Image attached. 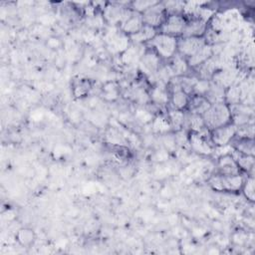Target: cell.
<instances>
[{
  "label": "cell",
  "mask_w": 255,
  "mask_h": 255,
  "mask_svg": "<svg viewBox=\"0 0 255 255\" xmlns=\"http://www.w3.org/2000/svg\"><path fill=\"white\" fill-rule=\"evenodd\" d=\"M234 159L237 162L238 167L240 168L241 171L249 172L253 169L254 167V155H247V154H242L240 152H237L234 150L232 153Z\"/></svg>",
  "instance_id": "18"
},
{
  "label": "cell",
  "mask_w": 255,
  "mask_h": 255,
  "mask_svg": "<svg viewBox=\"0 0 255 255\" xmlns=\"http://www.w3.org/2000/svg\"><path fill=\"white\" fill-rule=\"evenodd\" d=\"M241 191L243 192L244 196L251 202L254 201L255 196V188H254V178L252 175L247 176V178L244 179L243 186L241 188Z\"/></svg>",
  "instance_id": "20"
},
{
  "label": "cell",
  "mask_w": 255,
  "mask_h": 255,
  "mask_svg": "<svg viewBox=\"0 0 255 255\" xmlns=\"http://www.w3.org/2000/svg\"><path fill=\"white\" fill-rule=\"evenodd\" d=\"M156 1H135L131 3L130 10L137 12V13H143L145 10H147L149 7L156 4Z\"/></svg>",
  "instance_id": "21"
},
{
  "label": "cell",
  "mask_w": 255,
  "mask_h": 255,
  "mask_svg": "<svg viewBox=\"0 0 255 255\" xmlns=\"http://www.w3.org/2000/svg\"><path fill=\"white\" fill-rule=\"evenodd\" d=\"M244 177L241 173L234 175H222L220 174L221 181V191L226 192H236L241 191L244 183Z\"/></svg>",
  "instance_id": "11"
},
{
  "label": "cell",
  "mask_w": 255,
  "mask_h": 255,
  "mask_svg": "<svg viewBox=\"0 0 255 255\" xmlns=\"http://www.w3.org/2000/svg\"><path fill=\"white\" fill-rule=\"evenodd\" d=\"M213 57V52H212V47L210 45H205L203 46L196 54L191 56L190 58L186 59L187 64L189 67L197 68L200 65L204 64L206 61H208L210 58Z\"/></svg>",
  "instance_id": "13"
},
{
  "label": "cell",
  "mask_w": 255,
  "mask_h": 255,
  "mask_svg": "<svg viewBox=\"0 0 255 255\" xmlns=\"http://www.w3.org/2000/svg\"><path fill=\"white\" fill-rule=\"evenodd\" d=\"M205 45L203 37H179L177 39V54L188 59Z\"/></svg>",
  "instance_id": "5"
},
{
  "label": "cell",
  "mask_w": 255,
  "mask_h": 255,
  "mask_svg": "<svg viewBox=\"0 0 255 255\" xmlns=\"http://www.w3.org/2000/svg\"><path fill=\"white\" fill-rule=\"evenodd\" d=\"M166 119L169 123L170 128L175 132L178 130H181L184 128V121H185L184 112L170 110L166 114Z\"/></svg>",
  "instance_id": "17"
},
{
  "label": "cell",
  "mask_w": 255,
  "mask_h": 255,
  "mask_svg": "<svg viewBox=\"0 0 255 255\" xmlns=\"http://www.w3.org/2000/svg\"><path fill=\"white\" fill-rule=\"evenodd\" d=\"M15 238L17 242L22 246H30L35 240V233L30 228H21L17 231Z\"/></svg>",
  "instance_id": "19"
},
{
  "label": "cell",
  "mask_w": 255,
  "mask_h": 255,
  "mask_svg": "<svg viewBox=\"0 0 255 255\" xmlns=\"http://www.w3.org/2000/svg\"><path fill=\"white\" fill-rule=\"evenodd\" d=\"M172 88L173 89L169 93L168 101V104L171 106V110L186 112L190 100V95L181 90L178 83L176 85H173Z\"/></svg>",
  "instance_id": "8"
},
{
  "label": "cell",
  "mask_w": 255,
  "mask_h": 255,
  "mask_svg": "<svg viewBox=\"0 0 255 255\" xmlns=\"http://www.w3.org/2000/svg\"><path fill=\"white\" fill-rule=\"evenodd\" d=\"M237 126L234 123H228L210 130V141L214 147L225 146L230 143L236 136Z\"/></svg>",
  "instance_id": "3"
},
{
  "label": "cell",
  "mask_w": 255,
  "mask_h": 255,
  "mask_svg": "<svg viewBox=\"0 0 255 255\" xmlns=\"http://www.w3.org/2000/svg\"><path fill=\"white\" fill-rule=\"evenodd\" d=\"M143 24L149 27H152L158 31L159 27L164 22L167 13L165 6L162 3H156L153 6L149 7L143 13H141Z\"/></svg>",
  "instance_id": "6"
},
{
  "label": "cell",
  "mask_w": 255,
  "mask_h": 255,
  "mask_svg": "<svg viewBox=\"0 0 255 255\" xmlns=\"http://www.w3.org/2000/svg\"><path fill=\"white\" fill-rule=\"evenodd\" d=\"M186 25V19L183 14H167L164 22L158 29V33L179 38L182 36Z\"/></svg>",
  "instance_id": "4"
},
{
  "label": "cell",
  "mask_w": 255,
  "mask_h": 255,
  "mask_svg": "<svg viewBox=\"0 0 255 255\" xmlns=\"http://www.w3.org/2000/svg\"><path fill=\"white\" fill-rule=\"evenodd\" d=\"M211 103L204 96L191 95L186 112L202 116L209 109Z\"/></svg>",
  "instance_id": "12"
},
{
  "label": "cell",
  "mask_w": 255,
  "mask_h": 255,
  "mask_svg": "<svg viewBox=\"0 0 255 255\" xmlns=\"http://www.w3.org/2000/svg\"><path fill=\"white\" fill-rule=\"evenodd\" d=\"M157 33H158V31L156 29L143 24L142 28L138 32H136L135 34H132L128 37L135 44H143V43L147 44Z\"/></svg>",
  "instance_id": "15"
},
{
  "label": "cell",
  "mask_w": 255,
  "mask_h": 255,
  "mask_svg": "<svg viewBox=\"0 0 255 255\" xmlns=\"http://www.w3.org/2000/svg\"><path fill=\"white\" fill-rule=\"evenodd\" d=\"M187 137L188 144L193 151L203 155H207L212 152V148L214 146L210 141V137L207 138V135H205V132L197 133L189 131Z\"/></svg>",
  "instance_id": "7"
},
{
  "label": "cell",
  "mask_w": 255,
  "mask_h": 255,
  "mask_svg": "<svg viewBox=\"0 0 255 255\" xmlns=\"http://www.w3.org/2000/svg\"><path fill=\"white\" fill-rule=\"evenodd\" d=\"M143 26L142 16L140 13L131 10V13L121 23L122 31L128 36L138 32Z\"/></svg>",
  "instance_id": "10"
},
{
  "label": "cell",
  "mask_w": 255,
  "mask_h": 255,
  "mask_svg": "<svg viewBox=\"0 0 255 255\" xmlns=\"http://www.w3.org/2000/svg\"><path fill=\"white\" fill-rule=\"evenodd\" d=\"M202 117L205 126L209 130L232 122L230 107L225 102L211 104Z\"/></svg>",
  "instance_id": "1"
},
{
  "label": "cell",
  "mask_w": 255,
  "mask_h": 255,
  "mask_svg": "<svg viewBox=\"0 0 255 255\" xmlns=\"http://www.w3.org/2000/svg\"><path fill=\"white\" fill-rule=\"evenodd\" d=\"M234 146V150L242 154L254 155V143L252 137H241L235 136L231 141Z\"/></svg>",
  "instance_id": "14"
},
{
  "label": "cell",
  "mask_w": 255,
  "mask_h": 255,
  "mask_svg": "<svg viewBox=\"0 0 255 255\" xmlns=\"http://www.w3.org/2000/svg\"><path fill=\"white\" fill-rule=\"evenodd\" d=\"M177 39L162 33H157L148 43L149 48L154 51L160 59H171L177 53Z\"/></svg>",
  "instance_id": "2"
},
{
  "label": "cell",
  "mask_w": 255,
  "mask_h": 255,
  "mask_svg": "<svg viewBox=\"0 0 255 255\" xmlns=\"http://www.w3.org/2000/svg\"><path fill=\"white\" fill-rule=\"evenodd\" d=\"M170 60L171 61H170L168 68H169L171 74L175 77L182 76L189 68L186 59L177 53Z\"/></svg>",
  "instance_id": "16"
},
{
  "label": "cell",
  "mask_w": 255,
  "mask_h": 255,
  "mask_svg": "<svg viewBox=\"0 0 255 255\" xmlns=\"http://www.w3.org/2000/svg\"><path fill=\"white\" fill-rule=\"evenodd\" d=\"M217 168L218 173L222 175H234L241 173V170L238 167L232 153L221 154L217 158Z\"/></svg>",
  "instance_id": "9"
}]
</instances>
